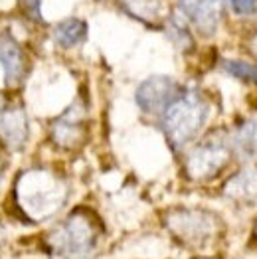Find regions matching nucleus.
I'll list each match as a JSON object with an SVG mask.
<instances>
[{"label":"nucleus","instance_id":"obj_4","mask_svg":"<svg viewBox=\"0 0 257 259\" xmlns=\"http://www.w3.org/2000/svg\"><path fill=\"white\" fill-rule=\"evenodd\" d=\"M166 226L172 236L184 245L202 247L210 243L220 232V222L212 212L198 208H176L168 212Z\"/></svg>","mask_w":257,"mask_h":259},{"label":"nucleus","instance_id":"obj_5","mask_svg":"<svg viewBox=\"0 0 257 259\" xmlns=\"http://www.w3.org/2000/svg\"><path fill=\"white\" fill-rule=\"evenodd\" d=\"M232 149L224 137H210L198 143L186 156V174L196 182H206L224 170Z\"/></svg>","mask_w":257,"mask_h":259},{"label":"nucleus","instance_id":"obj_14","mask_svg":"<svg viewBox=\"0 0 257 259\" xmlns=\"http://www.w3.org/2000/svg\"><path fill=\"white\" fill-rule=\"evenodd\" d=\"M224 69L234 75L241 81H247V83H255L257 85V65L247 64V62H239V60H226L224 62Z\"/></svg>","mask_w":257,"mask_h":259},{"label":"nucleus","instance_id":"obj_18","mask_svg":"<svg viewBox=\"0 0 257 259\" xmlns=\"http://www.w3.org/2000/svg\"><path fill=\"white\" fill-rule=\"evenodd\" d=\"M2 239H4V230H2V226H0V243H2Z\"/></svg>","mask_w":257,"mask_h":259},{"label":"nucleus","instance_id":"obj_9","mask_svg":"<svg viewBox=\"0 0 257 259\" xmlns=\"http://www.w3.org/2000/svg\"><path fill=\"white\" fill-rule=\"evenodd\" d=\"M30 137L28 115L22 107H0V141L10 151H22Z\"/></svg>","mask_w":257,"mask_h":259},{"label":"nucleus","instance_id":"obj_3","mask_svg":"<svg viewBox=\"0 0 257 259\" xmlns=\"http://www.w3.org/2000/svg\"><path fill=\"white\" fill-rule=\"evenodd\" d=\"M97 243V228L93 218L85 212H73L60 222L48 236V245L56 255L81 257Z\"/></svg>","mask_w":257,"mask_h":259},{"label":"nucleus","instance_id":"obj_12","mask_svg":"<svg viewBox=\"0 0 257 259\" xmlns=\"http://www.w3.org/2000/svg\"><path fill=\"white\" fill-rule=\"evenodd\" d=\"M54 42L58 44L60 48L69 50L75 48L79 44L85 42L87 38V24L79 18H67V20L58 22L54 26Z\"/></svg>","mask_w":257,"mask_h":259},{"label":"nucleus","instance_id":"obj_15","mask_svg":"<svg viewBox=\"0 0 257 259\" xmlns=\"http://www.w3.org/2000/svg\"><path fill=\"white\" fill-rule=\"evenodd\" d=\"M237 14H253L257 10V0H230Z\"/></svg>","mask_w":257,"mask_h":259},{"label":"nucleus","instance_id":"obj_20","mask_svg":"<svg viewBox=\"0 0 257 259\" xmlns=\"http://www.w3.org/2000/svg\"><path fill=\"white\" fill-rule=\"evenodd\" d=\"M255 238H257V224H255Z\"/></svg>","mask_w":257,"mask_h":259},{"label":"nucleus","instance_id":"obj_19","mask_svg":"<svg viewBox=\"0 0 257 259\" xmlns=\"http://www.w3.org/2000/svg\"><path fill=\"white\" fill-rule=\"evenodd\" d=\"M194 259H212V257H194Z\"/></svg>","mask_w":257,"mask_h":259},{"label":"nucleus","instance_id":"obj_16","mask_svg":"<svg viewBox=\"0 0 257 259\" xmlns=\"http://www.w3.org/2000/svg\"><path fill=\"white\" fill-rule=\"evenodd\" d=\"M22 6V10L32 16V18H40V12H42V0H18Z\"/></svg>","mask_w":257,"mask_h":259},{"label":"nucleus","instance_id":"obj_6","mask_svg":"<svg viewBox=\"0 0 257 259\" xmlns=\"http://www.w3.org/2000/svg\"><path fill=\"white\" fill-rule=\"evenodd\" d=\"M178 95H180V87L172 77L150 75L137 87L135 99H137V105L141 107V111H145L149 115H156V113H164L166 107Z\"/></svg>","mask_w":257,"mask_h":259},{"label":"nucleus","instance_id":"obj_8","mask_svg":"<svg viewBox=\"0 0 257 259\" xmlns=\"http://www.w3.org/2000/svg\"><path fill=\"white\" fill-rule=\"evenodd\" d=\"M178 4L200 34L210 36L218 30L224 14L222 0H178Z\"/></svg>","mask_w":257,"mask_h":259},{"label":"nucleus","instance_id":"obj_10","mask_svg":"<svg viewBox=\"0 0 257 259\" xmlns=\"http://www.w3.org/2000/svg\"><path fill=\"white\" fill-rule=\"evenodd\" d=\"M0 69L6 85H16L24 75V52L8 34H0Z\"/></svg>","mask_w":257,"mask_h":259},{"label":"nucleus","instance_id":"obj_7","mask_svg":"<svg viewBox=\"0 0 257 259\" xmlns=\"http://www.w3.org/2000/svg\"><path fill=\"white\" fill-rule=\"evenodd\" d=\"M85 109L81 103H73L65 109L54 125H52V141L62 149H75L85 139Z\"/></svg>","mask_w":257,"mask_h":259},{"label":"nucleus","instance_id":"obj_2","mask_svg":"<svg viewBox=\"0 0 257 259\" xmlns=\"http://www.w3.org/2000/svg\"><path fill=\"white\" fill-rule=\"evenodd\" d=\"M210 115V105L200 91H180L162 113V129L174 149H182L200 135Z\"/></svg>","mask_w":257,"mask_h":259},{"label":"nucleus","instance_id":"obj_17","mask_svg":"<svg viewBox=\"0 0 257 259\" xmlns=\"http://www.w3.org/2000/svg\"><path fill=\"white\" fill-rule=\"evenodd\" d=\"M2 176H4V160L0 158V180H2Z\"/></svg>","mask_w":257,"mask_h":259},{"label":"nucleus","instance_id":"obj_11","mask_svg":"<svg viewBox=\"0 0 257 259\" xmlns=\"http://www.w3.org/2000/svg\"><path fill=\"white\" fill-rule=\"evenodd\" d=\"M224 192L232 200L239 202H255L257 200V168H245L232 176L224 188Z\"/></svg>","mask_w":257,"mask_h":259},{"label":"nucleus","instance_id":"obj_1","mask_svg":"<svg viewBox=\"0 0 257 259\" xmlns=\"http://www.w3.org/2000/svg\"><path fill=\"white\" fill-rule=\"evenodd\" d=\"M67 184L62 176L46 168H30L16 182V200L30 220L54 218L67 200Z\"/></svg>","mask_w":257,"mask_h":259},{"label":"nucleus","instance_id":"obj_13","mask_svg":"<svg viewBox=\"0 0 257 259\" xmlns=\"http://www.w3.org/2000/svg\"><path fill=\"white\" fill-rule=\"evenodd\" d=\"M234 149L245 158H257V119L241 123L234 133Z\"/></svg>","mask_w":257,"mask_h":259}]
</instances>
